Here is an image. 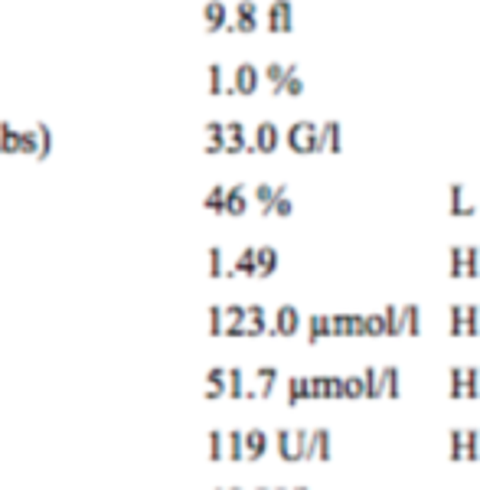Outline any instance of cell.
Masks as SVG:
<instances>
[{
	"instance_id": "7402d4cb",
	"label": "cell",
	"mask_w": 480,
	"mask_h": 490,
	"mask_svg": "<svg viewBox=\"0 0 480 490\" xmlns=\"http://www.w3.org/2000/svg\"><path fill=\"white\" fill-rule=\"evenodd\" d=\"M33 144H36V154L33 157H50V151H52V131H50V125H42V121H36L33 125Z\"/></svg>"
},
{
	"instance_id": "277c9868",
	"label": "cell",
	"mask_w": 480,
	"mask_h": 490,
	"mask_svg": "<svg viewBox=\"0 0 480 490\" xmlns=\"http://www.w3.org/2000/svg\"><path fill=\"white\" fill-rule=\"evenodd\" d=\"M307 438H311V431H304V428H297V431L281 428L278 435H275V441H278V455L285 457V461H301V451H304V445H307Z\"/></svg>"
},
{
	"instance_id": "ac0fdd59",
	"label": "cell",
	"mask_w": 480,
	"mask_h": 490,
	"mask_svg": "<svg viewBox=\"0 0 480 490\" xmlns=\"http://www.w3.org/2000/svg\"><path fill=\"white\" fill-rule=\"evenodd\" d=\"M447 206H451V216H474V206L464 200V183H451V190H447Z\"/></svg>"
},
{
	"instance_id": "6f0895ef",
	"label": "cell",
	"mask_w": 480,
	"mask_h": 490,
	"mask_svg": "<svg viewBox=\"0 0 480 490\" xmlns=\"http://www.w3.org/2000/svg\"><path fill=\"white\" fill-rule=\"evenodd\" d=\"M232 490H239V487H232Z\"/></svg>"
},
{
	"instance_id": "83f0119b",
	"label": "cell",
	"mask_w": 480,
	"mask_h": 490,
	"mask_svg": "<svg viewBox=\"0 0 480 490\" xmlns=\"http://www.w3.org/2000/svg\"><path fill=\"white\" fill-rule=\"evenodd\" d=\"M255 376H258V382H261L258 396H261V399H268L271 392H275V382H278V366H261V370L255 372Z\"/></svg>"
},
{
	"instance_id": "4fadbf2b",
	"label": "cell",
	"mask_w": 480,
	"mask_h": 490,
	"mask_svg": "<svg viewBox=\"0 0 480 490\" xmlns=\"http://www.w3.org/2000/svg\"><path fill=\"white\" fill-rule=\"evenodd\" d=\"M278 271V249L255 245V278H271Z\"/></svg>"
},
{
	"instance_id": "2e32d148",
	"label": "cell",
	"mask_w": 480,
	"mask_h": 490,
	"mask_svg": "<svg viewBox=\"0 0 480 490\" xmlns=\"http://www.w3.org/2000/svg\"><path fill=\"white\" fill-rule=\"evenodd\" d=\"M295 212V203H291V196H287V186L285 183H278L275 186V200L268 203V210H265V216H291Z\"/></svg>"
},
{
	"instance_id": "ba28073f",
	"label": "cell",
	"mask_w": 480,
	"mask_h": 490,
	"mask_svg": "<svg viewBox=\"0 0 480 490\" xmlns=\"http://www.w3.org/2000/svg\"><path fill=\"white\" fill-rule=\"evenodd\" d=\"M252 144H255V154H275L281 147L278 125H275V121H261V125L252 131Z\"/></svg>"
},
{
	"instance_id": "816d5d0a",
	"label": "cell",
	"mask_w": 480,
	"mask_h": 490,
	"mask_svg": "<svg viewBox=\"0 0 480 490\" xmlns=\"http://www.w3.org/2000/svg\"><path fill=\"white\" fill-rule=\"evenodd\" d=\"M222 438H226V435H222V431H212L210 435V455H212V461H222V457H226V451H222Z\"/></svg>"
},
{
	"instance_id": "d6986e66",
	"label": "cell",
	"mask_w": 480,
	"mask_h": 490,
	"mask_svg": "<svg viewBox=\"0 0 480 490\" xmlns=\"http://www.w3.org/2000/svg\"><path fill=\"white\" fill-rule=\"evenodd\" d=\"M399 321H402V334H408V337H418V334H421V311H418V304L399 307Z\"/></svg>"
},
{
	"instance_id": "1f68e13d",
	"label": "cell",
	"mask_w": 480,
	"mask_h": 490,
	"mask_svg": "<svg viewBox=\"0 0 480 490\" xmlns=\"http://www.w3.org/2000/svg\"><path fill=\"white\" fill-rule=\"evenodd\" d=\"M464 372V399H480V372L477 366H467Z\"/></svg>"
},
{
	"instance_id": "8d00e7d4",
	"label": "cell",
	"mask_w": 480,
	"mask_h": 490,
	"mask_svg": "<svg viewBox=\"0 0 480 490\" xmlns=\"http://www.w3.org/2000/svg\"><path fill=\"white\" fill-rule=\"evenodd\" d=\"M480 275V252L474 245L464 249V278H477Z\"/></svg>"
},
{
	"instance_id": "52a82bcc",
	"label": "cell",
	"mask_w": 480,
	"mask_h": 490,
	"mask_svg": "<svg viewBox=\"0 0 480 490\" xmlns=\"http://www.w3.org/2000/svg\"><path fill=\"white\" fill-rule=\"evenodd\" d=\"M222 154H255V144L248 137L242 121H229L226 125V144H222Z\"/></svg>"
},
{
	"instance_id": "7c38bea8",
	"label": "cell",
	"mask_w": 480,
	"mask_h": 490,
	"mask_svg": "<svg viewBox=\"0 0 480 490\" xmlns=\"http://www.w3.org/2000/svg\"><path fill=\"white\" fill-rule=\"evenodd\" d=\"M202 23H206V30H210V33H219V30H226L229 7L222 4V0H206V4H202Z\"/></svg>"
},
{
	"instance_id": "ab89813d",
	"label": "cell",
	"mask_w": 480,
	"mask_h": 490,
	"mask_svg": "<svg viewBox=\"0 0 480 490\" xmlns=\"http://www.w3.org/2000/svg\"><path fill=\"white\" fill-rule=\"evenodd\" d=\"M346 337H366V314H346Z\"/></svg>"
},
{
	"instance_id": "f35d334b",
	"label": "cell",
	"mask_w": 480,
	"mask_h": 490,
	"mask_svg": "<svg viewBox=\"0 0 480 490\" xmlns=\"http://www.w3.org/2000/svg\"><path fill=\"white\" fill-rule=\"evenodd\" d=\"M480 457V435L474 428L464 431V461H477Z\"/></svg>"
},
{
	"instance_id": "603a6c76",
	"label": "cell",
	"mask_w": 480,
	"mask_h": 490,
	"mask_svg": "<svg viewBox=\"0 0 480 490\" xmlns=\"http://www.w3.org/2000/svg\"><path fill=\"white\" fill-rule=\"evenodd\" d=\"M379 380H382V396H389V399H399V396H402V380H399V370H396V366H382V370H379Z\"/></svg>"
},
{
	"instance_id": "cb8c5ba5",
	"label": "cell",
	"mask_w": 480,
	"mask_h": 490,
	"mask_svg": "<svg viewBox=\"0 0 480 490\" xmlns=\"http://www.w3.org/2000/svg\"><path fill=\"white\" fill-rule=\"evenodd\" d=\"M362 399H382V380L376 366L362 370Z\"/></svg>"
},
{
	"instance_id": "5b68a950",
	"label": "cell",
	"mask_w": 480,
	"mask_h": 490,
	"mask_svg": "<svg viewBox=\"0 0 480 490\" xmlns=\"http://www.w3.org/2000/svg\"><path fill=\"white\" fill-rule=\"evenodd\" d=\"M229 85L236 89V95H255L258 92V85H261V69L252 66V62H239Z\"/></svg>"
},
{
	"instance_id": "f546056e",
	"label": "cell",
	"mask_w": 480,
	"mask_h": 490,
	"mask_svg": "<svg viewBox=\"0 0 480 490\" xmlns=\"http://www.w3.org/2000/svg\"><path fill=\"white\" fill-rule=\"evenodd\" d=\"M447 275H451V281H457V278H464V249L461 245H451L447 249Z\"/></svg>"
},
{
	"instance_id": "9a60e30c",
	"label": "cell",
	"mask_w": 480,
	"mask_h": 490,
	"mask_svg": "<svg viewBox=\"0 0 480 490\" xmlns=\"http://www.w3.org/2000/svg\"><path fill=\"white\" fill-rule=\"evenodd\" d=\"M245 210H248V193H245L242 183H232L226 190V206H222V212H229V216H245Z\"/></svg>"
},
{
	"instance_id": "5bb4252c",
	"label": "cell",
	"mask_w": 480,
	"mask_h": 490,
	"mask_svg": "<svg viewBox=\"0 0 480 490\" xmlns=\"http://www.w3.org/2000/svg\"><path fill=\"white\" fill-rule=\"evenodd\" d=\"M222 144H226V125H219V121H206V127H202V151L206 154H222Z\"/></svg>"
},
{
	"instance_id": "6da1fadb",
	"label": "cell",
	"mask_w": 480,
	"mask_h": 490,
	"mask_svg": "<svg viewBox=\"0 0 480 490\" xmlns=\"http://www.w3.org/2000/svg\"><path fill=\"white\" fill-rule=\"evenodd\" d=\"M287 147L295 154H320L317 147V125L314 121H295V125L287 127V135H285Z\"/></svg>"
},
{
	"instance_id": "7bdbcfd3",
	"label": "cell",
	"mask_w": 480,
	"mask_h": 490,
	"mask_svg": "<svg viewBox=\"0 0 480 490\" xmlns=\"http://www.w3.org/2000/svg\"><path fill=\"white\" fill-rule=\"evenodd\" d=\"M252 196H255V203L261 206V212H265V210H268V203L275 200V186H271V183H258Z\"/></svg>"
},
{
	"instance_id": "f5cc1de1",
	"label": "cell",
	"mask_w": 480,
	"mask_h": 490,
	"mask_svg": "<svg viewBox=\"0 0 480 490\" xmlns=\"http://www.w3.org/2000/svg\"><path fill=\"white\" fill-rule=\"evenodd\" d=\"M311 399H327V376H314L311 380Z\"/></svg>"
},
{
	"instance_id": "f907efd6",
	"label": "cell",
	"mask_w": 480,
	"mask_h": 490,
	"mask_svg": "<svg viewBox=\"0 0 480 490\" xmlns=\"http://www.w3.org/2000/svg\"><path fill=\"white\" fill-rule=\"evenodd\" d=\"M304 399L301 392V376H295V380H287V406H297Z\"/></svg>"
},
{
	"instance_id": "680465c9",
	"label": "cell",
	"mask_w": 480,
	"mask_h": 490,
	"mask_svg": "<svg viewBox=\"0 0 480 490\" xmlns=\"http://www.w3.org/2000/svg\"><path fill=\"white\" fill-rule=\"evenodd\" d=\"M0 154H4V151H0Z\"/></svg>"
},
{
	"instance_id": "4316f807",
	"label": "cell",
	"mask_w": 480,
	"mask_h": 490,
	"mask_svg": "<svg viewBox=\"0 0 480 490\" xmlns=\"http://www.w3.org/2000/svg\"><path fill=\"white\" fill-rule=\"evenodd\" d=\"M382 327H386V337H402V321H399V307L396 304L382 307Z\"/></svg>"
},
{
	"instance_id": "9f6ffc18",
	"label": "cell",
	"mask_w": 480,
	"mask_h": 490,
	"mask_svg": "<svg viewBox=\"0 0 480 490\" xmlns=\"http://www.w3.org/2000/svg\"><path fill=\"white\" fill-rule=\"evenodd\" d=\"M261 490H268V487H261Z\"/></svg>"
},
{
	"instance_id": "c3c4849f",
	"label": "cell",
	"mask_w": 480,
	"mask_h": 490,
	"mask_svg": "<svg viewBox=\"0 0 480 490\" xmlns=\"http://www.w3.org/2000/svg\"><path fill=\"white\" fill-rule=\"evenodd\" d=\"M451 399H464V372L461 366H451V392H447Z\"/></svg>"
},
{
	"instance_id": "d6a6232c",
	"label": "cell",
	"mask_w": 480,
	"mask_h": 490,
	"mask_svg": "<svg viewBox=\"0 0 480 490\" xmlns=\"http://www.w3.org/2000/svg\"><path fill=\"white\" fill-rule=\"evenodd\" d=\"M281 95H291V98L304 95V79L297 76V66H295V62L287 66V79H285V89H281Z\"/></svg>"
},
{
	"instance_id": "7dc6e473",
	"label": "cell",
	"mask_w": 480,
	"mask_h": 490,
	"mask_svg": "<svg viewBox=\"0 0 480 490\" xmlns=\"http://www.w3.org/2000/svg\"><path fill=\"white\" fill-rule=\"evenodd\" d=\"M366 337H386L382 314H366Z\"/></svg>"
},
{
	"instance_id": "e0dca14e",
	"label": "cell",
	"mask_w": 480,
	"mask_h": 490,
	"mask_svg": "<svg viewBox=\"0 0 480 490\" xmlns=\"http://www.w3.org/2000/svg\"><path fill=\"white\" fill-rule=\"evenodd\" d=\"M236 275H245V278H255V245L242 249L232 268H226V278H236Z\"/></svg>"
},
{
	"instance_id": "484cf974",
	"label": "cell",
	"mask_w": 480,
	"mask_h": 490,
	"mask_svg": "<svg viewBox=\"0 0 480 490\" xmlns=\"http://www.w3.org/2000/svg\"><path fill=\"white\" fill-rule=\"evenodd\" d=\"M206 396L210 399L226 396V370H222V366L210 370V376H206Z\"/></svg>"
},
{
	"instance_id": "30bf717a",
	"label": "cell",
	"mask_w": 480,
	"mask_h": 490,
	"mask_svg": "<svg viewBox=\"0 0 480 490\" xmlns=\"http://www.w3.org/2000/svg\"><path fill=\"white\" fill-rule=\"evenodd\" d=\"M317 147H320V154H340L343 151L340 121H324V125L317 127Z\"/></svg>"
},
{
	"instance_id": "4dcf8cb0",
	"label": "cell",
	"mask_w": 480,
	"mask_h": 490,
	"mask_svg": "<svg viewBox=\"0 0 480 490\" xmlns=\"http://www.w3.org/2000/svg\"><path fill=\"white\" fill-rule=\"evenodd\" d=\"M226 396L242 399L245 396V376L242 370H226Z\"/></svg>"
},
{
	"instance_id": "ffe728a7",
	"label": "cell",
	"mask_w": 480,
	"mask_h": 490,
	"mask_svg": "<svg viewBox=\"0 0 480 490\" xmlns=\"http://www.w3.org/2000/svg\"><path fill=\"white\" fill-rule=\"evenodd\" d=\"M261 79L268 82L271 95H281V89H285V79H287V66H285V62H268V66H265V72H261Z\"/></svg>"
},
{
	"instance_id": "44dd1931",
	"label": "cell",
	"mask_w": 480,
	"mask_h": 490,
	"mask_svg": "<svg viewBox=\"0 0 480 490\" xmlns=\"http://www.w3.org/2000/svg\"><path fill=\"white\" fill-rule=\"evenodd\" d=\"M206 76H210V95H236V89L226 82V69L219 62H212Z\"/></svg>"
},
{
	"instance_id": "74e56055",
	"label": "cell",
	"mask_w": 480,
	"mask_h": 490,
	"mask_svg": "<svg viewBox=\"0 0 480 490\" xmlns=\"http://www.w3.org/2000/svg\"><path fill=\"white\" fill-rule=\"evenodd\" d=\"M477 321H480V307L467 304V307H464V337H477V334H480Z\"/></svg>"
},
{
	"instance_id": "9c48e42d",
	"label": "cell",
	"mask_w": 480,
	"mask_h": 490,
	"mask_svg": "<svg viewBox=\"0 0 480 490\" xmlns=\"http://www.w3.org/2000/svg\"><path fill=\"white\" fill-rule=\"evenodd\" d=\"M314 457L330 461V431L327 428H314L311 438H307V445H304L301 461H314Z\"/></svg>"
},
{
	"instance_id": "e575fe53",
	"label": "cell",
	"mask_w": 480,
	"mask_h": 490,
	"mask_svg": "<svg viewBox=\"0 0 480 490\" xmlns=\"http://www.w3.org/2000/svg\"><path fill=\"white\" fill-rule=\"evenodd\" d=\"M202 206H206V210H212V212H222V206H226V186H222V183L212 186L210 193L202 196Z\"/></svg>"
},
{
	"instance_id": "8992f818",
	"label": "cell",
	"mask_w": 480,
	"mask_h": 490,
	"mask_svg": "<svg viewBox=\"0 0 480 490\" xmlns=\"http://www.w3.org/2000/svg\"><path fill=\"white\" fill-rule=\"evenodd\" d=\"M268 30L271 33H291L295 30V7H291V0H271Z\"/></svg>"
},
{
	"instance_id": "d590c367",
	"label": "cell",
	"mask_w": 480,
	"mask_h": 490,
	"mask_svg": "<svg viewBox=\"0 0 480 490\" xmlns=\"http://www.w3.org/2000/svg\"><path fill=\"white\" fill-rule=\"evenodd\" d=\"M447 445H451V451H447V457H451V461H464V431L461 428H451L447 431Z\"/></svg>"
},
{
	"instance_id": "8fae6325",
	"label": "cell",
	"mask_w": 480,
	"mask_h": 490,
	"mask_svg": "<svg viewBox=\"0 0 480 490\" xmlns=\"http://www.w3.org/2000/svg\"><path fill=\"white\" fill-rule=\"evenodd\" d=\"M268 451V435L261 428H248L242 431V461H258Z\"/></svg>"
},
{
	"instance_id": "836d02e7",
	"label": "cell",
	"mask_w": 480,
	"mask_h": 490,
	"mask_svg": "<svg viewBox=\"0 0 480 490\" xmlns=\"http://www.w3.org/2000/svg\"><path fill=\"white\" fill-rule=\"evenodd\" d=\"M447 321H451V324H447V334H451V337H464V307L461 304H451V307H447Z\"/></svg>"
},
{
	"instance_id": "3957f363",
	"label": "cell",
	"mask_w": 480,
	"mask_h": 490,
	"mask_svg": "<svg viewBox=\"0 0 480 490\" xmlns=\"http://www.w3.org/2000/svg\"><path fill=\"white\" fill-rule=\"evenodd\" d=\"M297 330H301V314H297V307L281 304L278 311L271 314V327L265 334H271V337H295Z\"/></svg>"
},
{
	"instance_id": "60d3db41",
	"label": "cell",
	"mask_w": 480,
	"mask_h": 490,
	"mask_svg": "<svg viewBox=\"0 0 480 490\" xmlns=\"http://www.w3.org/2000/svg\"><path fill=\"white\" fill-rule=\"evenodd\" d=\"M226 457L229 461H242V431H229L226 435Z\"/></svg>"
},
{
	"instance_id": "f1b7e54d",
	"label": "cell",
	"mask_w": 480,
	"mask_h": 490,
	"mask_svg": "<svg viewBox=\"0 0 480 490\" xmlns=\"http://www.w3.org/2000/svg\"><path fill=\"white\" fill-rule=\"evenodd\" d=\"M330 337V330H327V317L324 314H314L311 321H307V343H317V340Z\"/></svg>"
},
{
	"instance_id": "7a4b0ae2",
	"label": "cell",
	"mask_w": 480,
	"mask_h": 490,
	"mask_svg": "<svg viewBox=\"0 0 480 490\" xmlns=\"http://www.w3.org/2000/svg\"><path fill=\"white\" fill-rule=\"evenodd\" d=\"M258 30V4L255 0H239L236 17H229L226 33H255Z\"/></svg>"
},
{
	"instance_id": "11a10c76",
	"label": "cell",
	"mask_w": 480,
	"mask_h": 490,
	"mask_svg": "<svg viewBox=\"0 0 480 490\" xmlns=\"http://www.w3.org/2000/svg\"><path fill=\"white\" fill-rule=\"evenodd\" d=\"M295 490H307V487H295Z\"/></svg>"
},
{
	"instance_id": "f6af8a7d",
	"label": "cell",
	"mask_w": 480,
	"mask_h": 490,
	"mask_svg": "<svg viewBox=\"0 0 480 490\" xmlns=\"http://www.w3.org/2000/svg\"><path fill=\"white\" fill-rule=\"evenodd\" d=\"M343 399H362V376H346L343 380Z\"/></svg>"
},
{
	"instance_id": "b9f144b4",
	"label": "cell",
	"mask_w": 480,
	"mask_h": 490,
	"mask_svg": "<svg viewBox=\"0 0 480 490\" xmlns=\"http://www.w3.org/2000/svg\"><path fill=\"white\" fill-rule=\"evenodd\" d=\"M222 258H226V255H222V249H219V245H212V249H210V275H212V278H222V275H226V265H222Z\"/></svg>"
},
{
	"instance_id": "ee69618b",
	"label": "cell",
	"mask_w": 480,
	"mask_h": 490,
	"mask_svg": "<svg viewBox=\"0 0 480 490\" xmlns=\"http://www.w3.org/2000/svg\"><path fill=\"white\" fill-rule=\"evenodd\" d=\"M17 154H26V157H33V154H36L33 127H20V147H17Z\"/></svg>"
},
{
	"instance_id": "d4e9b609",
	"label": "cell",
	"mask_w": 480,
	"mask_h": 490,
	"mask_svg": "<svg viewBox=\"0 0 480 490\" xmlns=\"http://www.w3.org/2000/svg\"><path fill=\"white\" fill-rule=\"evenodd\" d=\"M20 147V127L10 121H0V151L4 154H17Z\"/></svg>"
},
{
	"instance_id": "681fc988",
	"label": "cell",
	"mask_w": 480,
	"mask_h": 490,
	"mask_svg": "<svg viewBox=\"0 0 480 490\" xmlns=\"http://www.w3.org/2000/svg\"><path fill=\"white\" fill-rule=\"evenodd\" d=\"M222 327H226V317H222V307H212L210 311V334L212 337H219Z\"/></svg>"
},
{
	"instance_id": "db71d44e",
	"label": "cell",
	"mask_w": 480,
	"mask_h": 490,
	"mask_svg": "<svg viewBox=\"0 0 480 490\" xmlns=\"http://www.w3.org/2000/svg\"><path fill=\"white\" fill-rule=\"evenodd\" d=\"M327 399H343V380L340 376H330L327 380Z\"/></svg>"
},
{
	"instance_id": "bcb514c9",
	"label": "cell",
	"mask_w": 480,
	"mask_h": 490,
	"mask_svg": "<svg viewBox=\"0 0 480 490\" xmlns=\"http://www.w3.org/2000/svg\"><path fill=\"white\" fill-rule=\"evenodd\" d=\"M327 330H330V337H346V314H330Z\"/></svg>"
}]
</instances>
